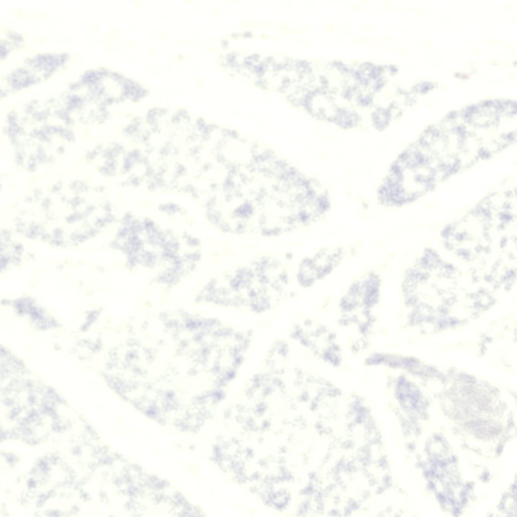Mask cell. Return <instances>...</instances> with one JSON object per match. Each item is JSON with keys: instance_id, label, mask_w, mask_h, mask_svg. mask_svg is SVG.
Returning a JSON list of instances; mask_svg holds the SVG:
<instances>
[{"instance_id": "1", "label": "cell", "mask_w": 517, "mask_h": 517, "mask_svg": "<svg viewBox=\"0 0 517 517\" xmlns=\"http://www.w3.org/2000/svg\"><path fill=\"white\" fill-rule=\"evenodd\" d=\"M345 255V251L341 247L321 248L303 260L299 268L300 283L308 287L324 279L341 264Z\"/></svg>"}]
</instances>
